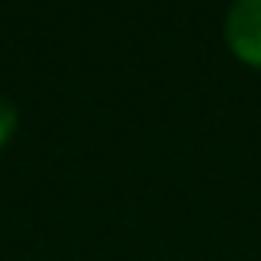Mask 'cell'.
I'll return each mask as SVG.
<instances>
[{"label": "cell", "mask_w": 261, "mask_h": 261, "mask_svg": "<svg viewBox=\"0 0 261 261\" xmlns=\"http://www.w3.org/2000/svg\"><path fill=\"white\" fill-rule=\"evenodd\" d=\"M13 129H17V106L7 96H0V146L13 136Z\"/></svg>", "instance_id": "7a4b0ae2"}, {"label": "cell", "mask_w": 261, "mask_h": 261, "mask_svg": "<svg viewBox=\"0 0 261 261\" xmlns=\"http://www.w3.org/2000/svg\"><path fill=\"white\" fill-rule=\"evenodd\" d=\"M225 37L245 63L261 66V0H235L228 7Z\"/></svg>", "instance_id": "6da1fadb"}]
</instances>
